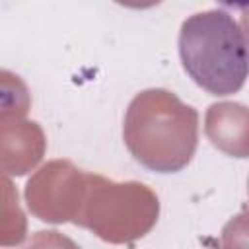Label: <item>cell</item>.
Wrapping results in <instances>:
<instances>
[{
	"mask_svg": "<svg viewBox=\"0 0 249 249\" xmlns=\"http://www.w3.org/2000/svg\"><path fill=\"white\" fill-rule=\"evenodd\" d=\"M179 56L191 80L212 95H231L249 78V47L239 23L224 10L183 21Z\"/></svg>",
	"mask_w": 249,
	"mask_h": 249,
	"instance_id": "6da1fadb",
	"label": "cell"
},
{
	"mask_svg": "<svg viewBox=\"0 0 249 249\" xmlns=\"http://www.w3.org/2000/svg\"><path fill=\"white\" fill-rule=\"evenodd\" d=\"M216 2L231 10H249V0H216Z\"/></svg>",
	"mask_w": 249,
	"mask_h": 249,
	"instance_id": "7a4b0ae2",
	"label": "cell"
}]
</instances>
